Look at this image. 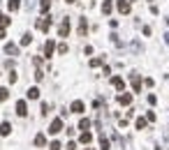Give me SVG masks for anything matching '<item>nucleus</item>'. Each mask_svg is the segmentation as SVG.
<instances>
[{
    "label": "nucleus",
    "instance_id": "1",
    "mask_svg": "<svg viewBox=\"0 0 169 150\" xmlns=\"http://www.w3.org/2000/svg\"><path fill=\"white\" fill-rule=\"evenodd\" d=\"M58 132H63V118H54V120H51V125H49V134L51 136H56Z\"/></svg>",
    "mask_w": 169,
    "mask_h": 150
},
{
    "label": "nucleus",
    "instance_id": "2",
    "mask_svg": "<svg viewBox=\"0 0 169 150\" xmlns=\"http://www.w3.org/2000/svg\"><path fill=\"white\" fill-rule=\"evenodd\" d=\"M51 23H54V19H51V16H42V19L37 21V30H42V32H49Z\"/></svg>",
    "mask_w": 169,
    "mask_h": 150
},
{
    "label": "nucleus",
    "instance_id": "3",
    "mask_svg": "<svg viewBox=\"0 0 169 150\" xmlns=\"http://www.w3.org/2000/svg\"><path fill=\"white\" fill-rule=\"evenodd\" d=\"M58 35H60V37H67V35H69V19H67V16L60 21V26H58Z\"/></svg>",
    "mask_w": 169,
    "mask_h": 150
},
{
    "label": "nucleus",
    "instance_id": "4",
    "mask_svg": "<svg viewBox=\"0 0 169 150\" xmlns=\"http://www.w3.org/2000/svg\"><path fill=\"white\" fill-rule=\"evenodd\" d=\"M54 51H56V42L54 39H46L44 42V58H51V56H54Z\"/></svg>",
    "mask_w": 169,
    "mask_h": 150
},
{
    "label": "nucleus",
    "instance_id": "5",
    "mask_svg": "<svg viewBox=\"0 0 169 150\" xmlns=\"http://www.w3.org/2000/svg\"><path fill=\"white\" fill-rule=\"evenodd\" d=\"M16 116H21V118L28 116V104H26V99H19V102H16Z\"/></svg>",
    "mask_w": 169,
    "mask_h": 150
},
{
    "label": "nucleus",
    "instance_id": "6",
    "mask_svg": "<svg viewBox=\"0 0 169 150\" xmlns=\"http://www.w3.org/2000/svg\"><path fill=\"white\" fill-rule=\"evenodd\" d=\"M86 35H88V19L81 16L79 19V37H86Z\"/></svg>",
    "mask_w": 169,
    "mask_h": 150
},
{
    "label": "nucleus",
    "instance_id": "7",
    "mask_svg": "<svg viewBox=\"0 0 169 150\" xmlns=\"http://www.w3.org/2000/svg\"><path fill=\"white\" fill-rule=\"evenodd\" d=\"M84 109H86V104L81 99H74L72 106H69V111H72V113H84Z\"/></svg>",
    "mask_w": 169,
    "mask_h": 150
},
{
    "label": "nucleus",
    "instance_id": "8",
    "mask_svg": "<svg viewBox=\"0 0 169 150\" xmlns=\"http://www.w3.org/2000/svg\"><path fill=\"white\" fill-rule=\"evenodd\" d=\"M130 81H132V90L141 92V79H139V74H130Z\"/></svg>",
    "mask_w": 169,
    "mask_h": 150
},
{
    "label": "nucleus",
    "instance_id": "9",
    "mask_svg": "<svg viewBox=\"0 0 169 150\" xmlns=\"http://www.w3.org/2000/svg\"><path fill=\"white\" fill-rule=\"evenodd\" d=\"M118 104H120V106H130V104H132V95H130V92H120V95H118Z\"/></svg>",
    "mask_w": 169,
    "mask_h": 150
},
{
    "label": "nucleus",
    "instance_id": "10",
    "mask_svg": "<svg viewBox=\"0 0 169 150\" xmlns=\"http://www.w3.org/2000/svg\"><path fill=\"white\" fill-rule=\"evenodd\" d=\"M116 7H118L120 14H130V0H118V2H116Z\"/></svg>",
    "mask_w": 169,
    "mask_h": 150
},
{
    "label": "nucleus",
    "instance_id": "11",
    "mask_svg": "<svg viewBox=\"0 0 169 150\" xmlns=\"http://www.w3.org/2000/svg\"><path fill=\"white\" fill-rule=\"evenodd\" d=\"M5 53H7V56H19V46H16L14 42H7V44H5Z\"/></svg>",
    "mask_w": 169,
    "mask_h": 150
},
{
    "label": "nucleus",
    "instance_id": "12",
    "mask_svg": "<svg viewBox=\"0 0 169 150\" xmlns=\"http://www.w3.org/2000/svg\"><path fill=\"white\" fill-rule=\"evenodd\" d=\"M111 86H114L116 90H120V92H123V90H125V81L120 79V76H114V79H111Z\"/></svg>",
    "mask_w": 169,
    "mask_h": 150
},
{
    "label": "nucleus",
    "instance_id": "13",
    "mask_svg": "<svg viewBox=\"0 0 169 150\" xmlns=\"http://www.w3.org/2000/svg\"><path fill=\"white\" fill-rule=\"evenodd\" d=\"M26 97H28V99H37V97H39V88H37V86H33V88H28V92H26Z\"/></svg>",
    "mask_w": 169,
    "mask_h": 150
},
{
    "label": "nucleus",
    "instance_id": "14",
    "mask_svg": "<svg viewBox=\"0 0 169 150\" xmlns=\"http://www.w3.org/2000/svg\"><path fill=\"white\" fill-rule=\"evenodd\" d=\"M111 9H114V2H111V0H104V2H102V14H111Z\"/></svg>",
    "mask_w": 169,
    "mask_h": 150
},
{
    "label": "nucleus",
    "instance_id": "15",
    "mask_svg": "<svg viewBox=\"0 0 169 150\" xmlns=\"http://www.w3.org/2000/svg\"><path fill=\"white\" fill-rule=\"evenodd\" d=\"M79 141H81V143H84V146H88V143L93 141V134H90V132H84V134H81V136H79Z\"/></svg>",
    "mask_w": 169,
    "mask_h": 150
},
{
    "label": "nucleus",
    "instance_id": "16",
    "mask_svg": "<svg viewBox=\"0 0 169 150\" xmlns=\"http://www.w3.org/2000/svg\"><path fill=\"white\" fill-rule=\"evenodd\" d=\"M19 7H21V0H7V9L9 12H16Z\"/></svg>",
    "mask_w": 169,
    "mask_h": 150
},
{
    "label": "nucleus",
    "instance_id": "17",
    "mask_svg": "<svg viewBox=\"0 0 169 150\" xmlns=\"http://www.w3.org/2000/svg\"><path fill=\"white\" fill-rule=\"evenodd\" d=\"M0 134H3V136H9V134H12V125H9V122H3V125H0Z\"/></svg>",
    "mask_w": 169,
    "mask_h": 150
},
{
    "label": "nucleus",
    "instance_id": "18",
    "mask_svg": "<svg viewBox=\"0 0 169 150\" xmlns=\"http://www.w3.org/2000/svg\"><path fill=\"white\" fill-rule=\"evenodd\" d=\"M100 148H102V150H109V148H111V141H109L104 134L100 136Z\"/></svg>",
    "mask_w": 169,
    "mask_h": 150
},
{
    "label": "nucleus",
    "instance_id": "19",
    "mask_svg": "<svg viewBox=\"0 0 169 150\" xmlns=\"http://www.w3.org/2000/svg\"><path fill=\"white\" fill-rule=\"evenodd\" d=\"M35 146H37V148H44V146H46L44 134H37V136H35Z\"/></svg>",
    "mask_w": 169,
    "mask_h": 150
},
{
    "label": "nucleus",
    "instance_id": "20",
    "mask_svg": "<svg viewBox=\"0 0 169 150\" xmlns=\"http://www.w3.org/2000/svg\"><path fill=\"white\" fill-rule=\"evenodd\" d=\"M88 127H90V120H88V118H81V120H79V129L88 132Z\"/></svg>",
    "mask_w": 169,
    "mask_h": 150
},
{
    "label": "nucleus",
    "instance_id": "21",
    "mask_svg": "<svg viewBox=\"0 0 169 150\" xmlns=\"http://www.w3.org/2000/svg\"><path fill=\"white\" fill-rule=\"evenodd\" d=\"M49 9H51V0H42V2H39V12H44V14H46Z\"/></svg>",
    "mask_w": 169,
    "mask_h": 150
},
{
    "label": "nucleus",
    "instance_id": "22",
    "mask_svg": "<svg viewBox=\"0 0 169 150\" xmlns=\"http://www.w3.org/2000/svg\"><path fill=\"white\" fill-rule=\"evenodd\" d=\"M146 122H148V118H137V129H146Z\"/></svg>",
    "mask_w": 169,
    "mask_h": 150
},
{
    "label": "nucleus",
    "instance_id": "23",
    "mask_svg": "<svg viewBox=\"0 0 169 150\" xmlns=\"http://www.w3.org/2000/svg\"><path fill=\"white\" fill-rule=\"evenodd\" d=\"M30 42H33V35H30V32H26V35L21 37V46H28Z\"/></svg>",
    "mask_w": 169,
    "mask_h": 150
},
{
    "label": "nucleus",
    "instance_id": "24",
    "mask_svg": "<svg viewBox=\"0 0 169 150\" xmlns=\"http://www.w3.org/2000/svg\"><path fill=\"white\" fill-rule=\"evenodd\" d=\"M9 23H12V19H7L5 14H0V28H7Z\"/></svg>",
    "mask_w": 169,
    "mask_h": 150
},
{
    "label": "nucleus",
    "instance_id": "25",
    "mask_svg": "<svg viewBox=\"0 0 169 150\" xmlns=\"http://www.w3.org/2000/svg\"><path fill=\"white\" fill-rule=\"evenodd\" d=\"M7 97H9V90L7 88H0V102H5Z\"/></svg>",
    "mask_w": 169,
    "mask_h": 150
},
{
    "label": "nucleus",
    "instance_id": "26",
    "mask_svg": "<svg viewBox=\"0 0 169 150\" xmlns=\"http://www.w3.org/2000/svg\"><path fill=\"white\" fill-rule=\"evenodd\" d=\"M102 62H104V58H93L90 60V67H100Z\"/></svg>",
    "mask_w": 169,
    "mask_h": 150
},
{
    "label": "nucleus",
    "instance_id": "27",
    "mask_svg": "<svg viewBox=\"0 0 169 150\" xmlns=\"http://www.w3.org/2000/svg\"><path fill=\"white\" fill-rule=\"evenodd\" d=\"M69 49H67V44H58V53H60V56H65Z\"/></svg>",
    "mask_w": 169,
    "mask_h": 150
},
{
    "label": "nucleus",
    "instance_id": "28",
    "mask_svg": "<svg viewBox=\"0 0 169 150\" xmlns=\"http://www.w3.org/2000/svg\"><path fill=\"white\" fill-rule=\"evenodd\" d=\"M49 150H63V146L58 141H51V146H49Z\"/></svg>",
    "mask_w": 169,
    "mask_h": 150
},
{
    "label": "nucleus",
    "instance_id": "29",
    "mask_svg": "<svg viewBox=\"0 0 169 150\" xmlns=\"http://www.w3.org/2000/svg\"><path fill=\"white\" fill-rule=\"evenodd\" d=\"M42 79H44V72L37 69V72H35V81H42Z\"/></svg>",
    "mask_w": 169,
    "mask_h": 150
},
{
    "label": "nucleus",
    "instance_id": "30",
    "mask_svg": "<svg viewBox=\"0 0 169 150\" xmlns=\"http://www.w3.org/2000/svg\"><path fill=\"white\" fill-rule=\"evenodd\" d=\"M65 150H77V143H74V141H69L67 146H65Z\"/></svg>",
    "mask_w": 169,
    "mask_h": 150
},
{
    "label": "nucleus",
    "instance_id": "31",
    "mask_svg": "<svg viewBox=\"0 0 169 150\" xmlns=\"http://www.w3.org/2000/svg\"><path fill=\"white\" fill-rule=\"evenodd\" d=\"M155 102H158V97H155V95H148V104H151V106H153V104H155Z\"/></svg>",
    "mask_w": 169,
    "mask_h": 150
},
{
    "label": "nucleus",
    "instance_id": "32",
    "mask_svg": "<svg viewBox=\"0 0 169 150\" xmlns=\"http://www.w3.org/2000/svg\"><path fill=\"white\" fill-rule=\"evenodd\" d=\"M146 118H148V122H153V120H155V113H153V111H148V113H146Z\"/></svg>",
    "mask_w": 169,
    "mask_h": 150
},
{
    "label": "nucleus",
    "instance_id": "33",
    "mask_svg": "<svg viewBox=\"0 0 169 150\" xmlns=\"http://www.w3.org/2000/svg\"><path fill=\"white\" fill-rule=\"evenodd\" d=\"M46 113H49V104L44 102V104H42V116H46Z\"/></svg>",
    "mask_w": 169,
    "mask_h": 150
},
{
    "label": "nucleus",
    "instance_id": "34",
    "mask_svg": "<svg viewBox=\"0 0 169 150\" xmlns=\"http://www.w3.org/2000/svg\"><path fill=\"white\" fill-rule=\"evenodd\" d=\"M165 42H167V46H169V32H165Z\"/></svg>",
    "mask_w": 169,
    "mask_h": 150
},
{
    "label": "nucleus",
    "instance_id": "35",
    "mask_svg": "<svg viewBox=\"0 0 169 150\" xmlns=\"http://www.w3.org/2000/svg\"><path fill=\"white\" fill-rule=\"evenodd\" d=\"M65 2H67V5H74V2H77V0H65Z\"/></svg>",
    "mask_w": 169,
    "mask_h": 150
},
{
    "label": "nucleus",
    "instance_id": "36",
    "mask_svg": "<svg viewBox=\"0 0 169 150\" xmlns=\"http://www.w3.org/2000/svg\"><path fill=\"white\" fill-rule=\"evenodd\" d=\"M86 150H93V148H86Z\"/></svg>",
    "mask_w": 169,
    "mask_h": 150
}]
</instances>
